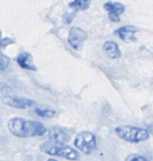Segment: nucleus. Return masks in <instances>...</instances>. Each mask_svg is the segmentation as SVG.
<instances>
[{"label": "nucleus", "instance_id": "9", "mask_svg": "<svg viewBox=\"0 0 153 161\" xmlns=\"http://www.w3.org/2000/svg\"><path fill=\"white\" fill-rule=\"evenodd\" d=\"M49 139L55 143H67L71 136L67 131L57 127H52L49 130Z\"/></svg>", "mask_w": 153, "mask_h": 161}, {"label": "nucleus", "instance_id": "2", "mask_svg": "<svg viewBox=\"0 0 153 161\" xmlns=\"http://www.w3.org/2000/svg\"><path fill=\"white\" fill-rule=\"evenodd\" d=\"M40 149L44 153L62 157L67 160H77L80 159V154L78 151L66 146L65 143H55L50 141L41 145Z\"/></svg>", "mask_w": 153, "mask_h": 161}, {"label": "nucleus", "instance_id": "13", "mask_svg": "<svg viewBox=\"0 0 153 161\" xmlns=\"http://www.w3.org/2000/svg\"><path fill=\"white\" fill-rule=\"evenodd\" d=\"M35 113L37 116L40 117L45 118H52L56 115V111L53 109H41V108H36Z\"/></svg>", "mask_w": 153, "mask_h": 161}, {"label": "nucleus", "instance_id": "12", "mask_svg": "<svg viewBox=\"0 0 153 161\" xmlns=\"http://www.w3.org/2000/svg\"><path fill=\"white\" fill-rule=\"evenodd\" d=\"M91 0H74L73 2L69 3V6L71 8H75L81 10H86L89 9L90 6Z\"/></svg>", "mask_w": 153, "mask_h": 161}, {"label": "nucleus", "instance_id": "8", "mask_svg": "<svg viewBox=\"0 0 153 161\" xmlns=\"http://www.w3.org/2000/svg\"><path fill=\"white\" fill-rule=\"evenodd\" d=\"M138 31V28L134 26H123L118 28L114 31V34L117 36L123 42L130 43L137 41L135 34Z\"/></svg>", "mask_w": 153, "mask_h": 161}, {"label": "nucleus", "instance_id": "16", "mask_svg": "<svg viewBox=\"0 0 153 161\" xmlns=\"http://www.w3.org/2000/svg\"><path fill=\"white\" fill-rule=\"evenodd\" d=\"M14 43V40L13 39H10V38H5V39H3L1 40V47L2 48H4L5 47L8 46L9 44Z\"/></svg>", "mask_w": 153, "mask_h": 161}, {"label": "nucleus", "instance_id": "5", "mask_svg": "<svg viewBox=\"0 0 153 161\" xmlns=\"http://www.w3.org/2000/svg\"><path fill=\"white\" fill-rule=\"evenodd\" d=\"M87 38L88 34L86 31L78 27H72L69 31L68 41L72 48L77 50Z\"/></svg>", "mask_w": 153, "mask_h": 161}, {"label": "nucleus", "instance_id": "4", "mask_svg": "<svg viewBox=\"0 0 153 161\" xmlns=\"http://www.w3.org/2000/svg\"><path fill=\"white\" fill-rule=\"evenodd\" d=\"M74 144L83 153L89 155L96 149V137L90 131H82L76 135Z\"/></svg>", "mask_w": 153, "mask_h": 161}, {"label": "nucleus", "instance_id": "6", "mask_svg": "<svg viewBox=\"0 0 153 161\" xmlns=\"http://www.w3.org/2000/svg\"><path fill=\"white\" fill-rule=\"evenodd\" d=\"M2 102L6 105L10 107L19 108V109H27L35 104V101L31 99L25 98V97H12V96H6L3 97Z\"/></svg>", "mask_w": 153, "mask_h": 161}, {"label": "nucleus", "instance_id": "7", "mask_svg": "<svg viewBox=\"0 0 153 161\" xmlns=\"http://www.w3.org/2000/svg\"><path fill=\"white\" fill-rule=\"evenodd\" d=\"M104 8L108 12V19L112 22H119L120 17L119 15L125 12V6L121 3H112L108 2L105 3Z\"/></svg>", "mask_w": 153, "mask_h": 161}, {"label": "nucleus", "instance_id": "1", "mask_svg": "<svg viewBox=\"0 0 153 161\" xmlns=\"http://www.w3.org/2000/svg\"><path fill=\"white\" fill-rule=\"evenodd\" d=\"M7 127L12 135L21 138L42 136L46 132V128L41 122L26 120L20 117L9 119Z\"/></svg>", "mask_w": 153, "mask_h": 161}, {"label": "nucleus", "instance_id": "3", "mask_svg": "<svg viewBox=\"0 0 153 161\" xmlns=\"http://www.w3.org/2000/svg\"><path fill=\"white\" fill-rule=\"evenodd\" d=\"M116 135L123 141L131 143H138L149 138V134L146 130L132 126H120L116 128Z\"/></svg>", "mask_w": 153, "mask_h": 161}, {"label": "nucleus", "instance_id": "10", "mask_svg": "<svg viewBox=\"0 0 153 161\" xmlns=\"http://www.w3.org/2000/svg\"><path fill=\"white\" fill-rule=\"evenodd\" d=\"M17 62L22 69L30 71H37V68L32 62V57L31 53L28 52L20 53L17 58Z\"/></svg>", "mask_w": 153, "mask_h": 161}, {"label": "nucleus", "instance_id": "15", "mask_svg": "<svg viewBox=\"0 0 153 161\" xmlns=\"http://www.w3.org/2000/svg\"><path fill=\"white\" fill-rule=\"evenodd\" d=\"M126 160L128 161H145L147 160V159L145 158L144 157H141V155H138V154H131V155H129L128 157L126 158Z\"/></svg>", "mask_w": 153, "mask_h": 161}, {"label": "nucleus", "instance_id": "14", "mask_svg": "<svg viewBox=\"0 0 153 161\" xmlns=\"http://www.w3.org/2000/svg\"><path fill=\"white\" fill-rule=\"evenodd\" d=\"M9 61H9V58L8 57L1 53V58H0V71L1 72H3L8 67Z\"/></svg>", "mask_w": 153, "mask_h": 161}, {"label": "nucleus", "instance_id": "11", "mask_svg": "<svg viewBox=\"0 0 153 161\" xmlns=\"http://www.w3.org/2000/svg\"><path fill=\"white\" fill-rule=\"evenodd\" d=\"M103 48L108 56L112 59H117L121 57V51L116 42L113 41H107L104 43Z\"/></svg>", "mask_w": 153, "mask_h": 161}]
</instances>
